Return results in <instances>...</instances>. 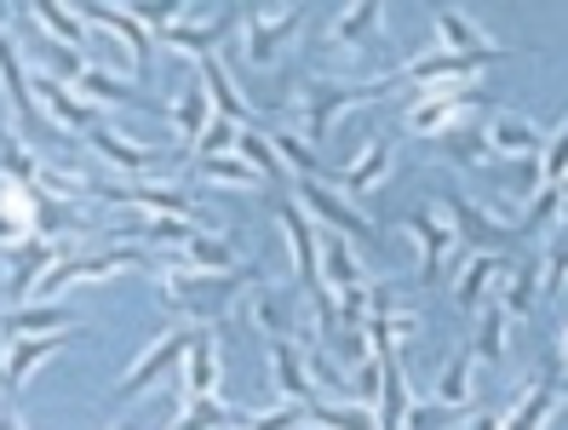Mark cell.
<instances>
[{
	"mask_svg": "<svg viewBox=\"0 0 568 430\" xmlns=\"http://www.w3.org/2000/svg\"><path fill=\"white\" fill-rule=\"evenodd\" d=\"M247 281H264L258 264H247V270H224V276H207V270H166L161 276V299L195 316V321H224L230 305H236V293Z\"/></svg>",
	"mask_w": 568,
	"mask_h": 430,
	"instance_id": "6da1fadb",
	"label": "cell"
},
{
	"mask_svg": "<svg viewBox=\"0 0 568 430\" xmlns=\"http://www.w3.org/2000/svg\"><path fill=\"white\" fill-rule=\"evenodd\" d=\"M396 86H403V81H396V70L379 75V81H362V86H351V81H311L305 98H298L305 144H322L327 132H333V121H339L351 104H374V98H385V92H396Z\"/></svg>",
	"mask_w": 568,
	"mask_h": 430,
	"instance_id": "7a4b0ae2",
	"label": "cell"
},
{
	"mask_svg": "<svg viewBox=\"0 0 568 430\" xmlns=\"http://www.w3.org/2000/svg\"><path fill=\"white\" fill-rule=\"evenodd\" d=\"M483 104V86L477 81H454V86H425L414 104H408V126L419 132V139L437 144L443 132H454L465 115H471Z\"/></svg>",
	"mask_w": 568,
	"mask_h": 430,
	"instance_id": "3957f363",
	"label": "cell"
},
{
	"mask_svg": "<svg viewBox=\"0 0 568 430\" xmlns=\"http://www.w3.org/2000/svg\"><path fill=\"white\" fill-rule=\"evenodd\" d=\"M293 195H298V207H305V213H316L327 229H333V236H374V224H367V213L351 202V195H339V190H333L327 178H293L287 184Z\"/></svg>",
	"mask_w": 568,
	"mask_h": 430,
	"instance_id": "277c9868",
	"label": "cell"
},
{
	"mask_svg": "<svg viewBox=\"0 0 568 430\" xmlns=\"http://www.w3.org/2000/svg\"><path fill=\"white\" fill-rule=\"evenodd\" d=\"M443 213H448V229H454V242L477 247V253H494V258H506V253L517 247V236H523V229L499 224L494 213L471 207V202H465V195H443Z\"/></svg>",
	"mask_w": 568,
	"mask_h": 430,
	"instance_id": "5b68a950",
	"label": "cell"
},
{
	"mask_svg": "<svg viewBox=\"0 0 568 430\" xmlns=\"http://www.w3.org/2000/svg\"><path fill=\"white\" fill-rule=\"evenodd\" d=\"M305 7H287V12H242V41H247V63H258V70H271L276 52L305 29Z\"/></svg>",
	"mask_w": 568,
	"mask_h": 430,
	"instance_id": "8992f818",
	"label": "cell"
},
{
	"mask_svg": "<svg viewBox=\"0 0 568 430\" xmlns=\"http://www.w3.org/2000/svg\"><path fill=\"white\" fill-rule=\"evenodd\" d=\"M488 63H499V52H488V58H454V52H419V58H408L403 70H396V81L403 86H454V81H477V70H488Z\"/></svg>",
	"mask_w": 568,
	"mask_h": 430,
	"instance_id": "52a82bcc",
	"label": "cell"
},
{
	"mask_svg": "<svg viewBox=\"0 0 568 430\" xmlns=\"http://www.w3.org/2000/svg\"><path fill=\"white\" fill-rule=\"evenodd\" d=\"M276 224H282L287 247H293V276L305 281V293H311V299H327V287H322V242H316V229H311L305 207H298V202H287V207L276 213Z\"/></svg>",
	"mask_w": 568,
	"mask_h": 430,
	"instance_id": "ba28073f",
	"label": "cell"
},
{
	"mask_svg": "<svg viewBox=\"0 0 568 430\" xmlns=\"http://www.w3.org/2000/svg\"><path fill=\"white\" fill-rule=\"evenodd\" d=\"M271 379L282 390V402H293V408H322L327 402L316 373H311V361H305V350H298L293 339H276L271 345Z\"/></svg>",
	"mask_w": 568,
	"mask_h": 430,
	"instance_id": "9c48e42d",
	"label": "cell"
},
{
	"mask_svg": "<svg viewBox=\"0 0 568 430\" xmlns=\"http://www.w3.org/2000/svg\"><path fill=\"white\" fill-rule=\"evenodd\" d=\"M58 264V242H47V236H29V242H18V247H7V287L12 293V310L18 305H29V293L41 287V276Z\"/></svg>",
	"mask_w": 568,
	"mask_h": 430,
	"instance_id": "30bf717a",
	"label": "cell"
},
{
	"mask_svg": "<svg viewBox=\"0 0 568 430\" xmlns=\"http://www.w3.org/2000/svg\"><path fill=\"white\" fill-rule=\"evenodd\" d=\"M190 345H195V327H173V334H161V345H150L139 361H132V373L115 385V396L126 402V396H139V390H150L166 368H179V361L190 356Z\"/></svg>",
	"mask_w": 568,
	"mask_h": 430,
	"instance_id": "8fae6325",
	"label": "cell"
},
{
	"mask_svg": "<svg viewBox=\"0 0 568 430\" xmlns=\"http://www.w3.org/2000/svg\"><path fill=\"white\" fill-rule=\"evenodd\" d=\"M98 202H115V207H139V213H155V218H195L202 207L190 202V195L166 190V184H92Z\"/></svg>",
	"mask_w": 568,
	"mask_h": 430,
	"instance_id": "7c38bea8",
	"label": "cell"
},
{
	"mask_svg": "<svg viewBox=\"0 0 568 430\" xmlns=\"http://www.w3.org/2000/svg\"><path fill=\"white\" fill-rule=\"evenodd\" d=\"M0 92H7L12 115L36 132L41 126V110H36V86H29V63H23V47L12 41V29L0 23Z\"/></svg>",
	"mask_w": 568,
	"mask_h": 430,
	"instance_id": "4fadbf2b",
	"label": "cell"
},
{
	"mask_svg": "<svg viewBox=\"0 0 568 430\" xmlns=\"http://www.w3.org/2000/svg\"><path fill=\"white\" fill-rule=\"evenodd\" d=\"M403 236H414V247H419V281L430 287V281H443V270H448V247H454V229L437 218V213H408L403 218Z\"/></svg>",
	"mask_w": 568,
	"mask_h": 430,
	"instance_id": "5bb4252c",
	"label": "cell"
},
{
	"mask_svg": "<svg viewBox=\"0 0 568 430\" xmlns=\"http://www.w3.org/2000/svg\"><path fill=\"white\" fill-rule=\"evenodd\" d=\"M75 18H81L87 29H110V35H121V41H126V52L139 58V75L150 70V58H155V35H150V29H144L139 18H132L126 7H75Z\"/></svg>",
	"mask_w": 568,
	"mask_h": 430,
	"instance_id": "9a60e30c",
	"label": "cell"
},
{
	"mask_svg": "<svg viewBox=\"0 0 568 430\" xmlns=\"http://www.w3.org/2000/svg\"><path fill=\"white\" fill-rule=\"evenodd\" d=\"M29 86H36V98H47V110H52L58 126H70V132H92V126H98V104H87V98L70 92L58 75L36 70V75H29Z\"/></svg>",
	"mask_w": 568,
	"mask_h": 430,
	"instance_id": "2e32d148",
	"label": "cell"
},
{
	"mask_svg": "<svg viewBox=\"0 0 568 430\" xmlns=\"http://www.w3.org/2000/svg\"><path fill=\"white\" fill-rule=\"evenodd\" d=\"M87 144L110 161V167H121V173H155V167H166V155L161 150H144V144H132V139H121V132L110 126V121H98L92 132H87Z\"/></svg>",
	"mask_w": 568,
	"mask_h": 430,
	"instance_id": "e0dca14e",
	"label": "cell"
},
{
	"mask_svg": "<svg viewBox=\"0 0 568 430\" xmlns=\"http://www.w3.org/2000/svg\"><path fill=\"white\" fill-rule=\"evenodd\" d=\"M322 287H327V299L367 293V276H362V264H356V253H351L345 236H322Z\"/></svg>",
	"mask_w": 568,
	"mask_h": 430,
	"instance_id": "ac0fdd59",
	"label": "cell"
},
{
	"mask_svg": "<svg viewBox=\"0 0 568 430\" xmlns=\"http://www.w3.org/2000/svg\"><path fill=\"white\" fill-rule=\"evenodd\" d=\"M551 413H557V379L551 373H534L528 390L511 402V413L499 419V430H546Z\"/></svg>",
	"mask_w": 568,
	"mask_h": 430,
	"instance_id": "d6986e66",
	"label": "cell"
},
{
	"mask_svg": "<svg viewBox=\"0 0 568 430\" xmlns=\"http://www.w3.org/2000/svg\"><path fill=\"white\" fill-rule=\"evenodd\" d=\"M483 139H488V150H494V155H511V161H540V150H546L540 126L523 121V115H494Z\"/></svg>",
	"mask_w": 568,
	"mask_h": 430,
	"instance_id": "ffe728a7",
	"label": "cell"
},
{
	"mask_svg": "<svg viewBox=\"0 0 568 430\" xmlns=\"http://www.w3.org/2000/svg\"><path fill=\"white\" fill-rule=\"evenodd\" d=\"M81 334H41V339H12L7 345V402H18V390L29 379V368H41V361L58 350V345H70Z\"/></svg>",
	"mask_w": 568,
	"mask_h": 430,
	"instance_id": "44dd1931",
	"label": "cell"
},
{
	"mask_svg": "<svg viewBox=\"0 0 568 430\" xmlns=\"http://www.w3.org/2000/svg\"><path fill=\"white\" fill-rule=\"evenodd\" d=\"M213 396H219V345L213 334H195L184 356V402H213Z\"/></svg>",
	"mask_w": 568,
	"mask_h": 430,
	"instance_id": "7402d4cb",
	"label": "cell"
},
{
	"mask_svg": "<svg viewBox=\"0 0 568 430\" xmlns=\"http://www.w3.org/2000/svg\"><path fill=\"white\" fill-rule=\"evenodd\" d=\"M390 161H396V150L385 139H367V150L351 161V167L333 173V184H339L345 195H367V190H379V178L390 173Z\"/></svg>",
	"mask_w": 568,
	"mask_h": 430,
	"instance_id": "603a6c76",
	"label": "cell"
},
{
	"mask_svg": "<svg viewBox=\"0 0 568 430\" xmlns=\"http://www.w3.org/2000/svg\"><path fill=\"white\" fill-rule=\"evenodd\" d=\"M385 35V12L374 7V0H362V7H351V12H339L327 23V41L333 47H351V52H362V47H374Z\"/></svg>",
	"mask_w": 568,
	"mask_h": 430,
	"instance_id": "cb8c5ba5",
	"label": "cell"
},
{
	"mask_svg": "<svg viewBox=\"0 0 568 430\" xmlns=\"http://www.w3.org/2000/svg\"><path fill=\"white\" fill-rule=\"evenodd\" d=\"M166 121L179 126V139H184V144H195V139H202V132L213 126V104H207L202 70H195V75H190V86L173 98V104H166Z\"/></svg>",
	"mask_w": 568,
	"mask_h": 430,
	"instance_id": "d4e9b609",
	"label": "cell"
},
{
	"mask_svg": "<svg viewBox=\"0 0 568 430\" xmlns=\"http://www.w3.org/2000/svg\"><path fill=\"white\" fill-rule=\"evenodd\" d=\"M430 23H437L443 52H454V58H488V52H494V41H488L483 29H477L471 18H465V12H454V7H443Z\"/></svg>",
	"mask_w": 568,
	"mask_h": 430,
	"instance_id": "484cf974",
	"label": "cell"
},
{
	"mask_svg": "<svg viewBox=\"0 0 568 430\" xmlns=\"http://www.w3.org/2000/svg\"><path fill=\"white\" fill-rule=\"evenodd\" d=\"M202 70V86H207V104L219 110V121H236V126H253V110L242 104V92H236V81L224 75V63L219 58H202L195 63Z\"/></svg>",
	"mask_w": 568,
	"mask_h": 430,
	"instance_id": "4316f807",
	"label": "cell"
},
{
	"mask_svg": "<svg viewBox=\"0 0 568 430\" xmlns=\"http://www.w3.org/2000/svg\"><path fill=\"white\" fill-rule=\"evenodd\" d=\"M47 327H70V310L63 305H18V310H7L0 316V339H41Z\"/></svg>",
	"mask_w": 568,
	"mask_h": 430,
	"instance_id": "83f0119b",
	"label": "cell"
},
{
	"mask_svg": "<svg viewBox=\"0 0 568 430\" xmlns=\"http://www.w3.org/2000/svg\"><path fill=\"white\" fill-rule=\"evenodd\" d=\"M236 155L247 161V167H253L264 184H287V167H282V155H276V144H271V132L236 126Z\"/></svg>",
	"mask_w": 568,
	"mask_h": 430,
	"instance_id": "f1b7e54d",
	"label": "cell"
},
{
	"mask_svg": "<svg viewBox=\"0 0 568 430\" xmlns=\"http://www.w3.org/2000/svg\"><path fill=\"white\" fill-rule=\"evenodd\" d=\"M230 29H236V18H219V23H173V29H161V47H179V52H190L195 63L202 58H213V47L230 35Z\"/></svg>",
	"mask_w": 568,
	"mask_h": 430,
	"instance_id": "f546056e",
	"label": "cell"
},
{
	"mask_svg": "<svg viewBox=\"0 0 568 430\" xmlns=\"http://www.w3.org/2000/svg\"><path fill=\"white\" fill-rule=\"evenodd\" d=\"M494 276H506V258H494V253H477L471 264H465V270H459V281H454V299H459V310H477V305L488 299Z\"/></svg>",
	"mask_w": 568,
	"mask_h": 430,
	"instance_id": "4dcf8cb0",
	"label": "cell"
},
{
	"mask_svg": "<svg viewBox=\"0 0 568 430\" xmlns=\"http://www.w3.org/2000/svg\"><path fill=\"white\" fill-rule=\"evenodd\" d=\"M47 173H52V167H41V161L29 155L18 139H12V132H0V178H7V184H23V190H41V195H47Z\"/></svg>",
	"mask_w": 568,
	"mask_h": 430,
	"instance_id": "1f68e13d",
	"label": "cell"
},
{
	"mask_svg": "<svg viewBox=\"0 0 568 430\" xmlns=\"http://www.w3.org/2000/svg\"><path fill=\"white\" fill-rule=\"evenodd\" d=\"M540 299V258H517L506 270V293H499V310L506 316H528Z\"/></svg>",
	"mask_w": 568,
	"mask_h": 430,
	"instance_id": "d6a6232c",
	"label": "cell"
},
{
	"mask_svg": "<svg viewBox=\"0 0 568 430\" xmlns=\"http://www.w3.org/2000/svg\"><path fill=\"white\" fill-rule=\"evenodd\" d=\"M184 270L224 276V270H236V253H230V242H224V236H207V229H195V236L184 242Z\"/></svg>",
	"mask_w": 568,
	"mask_h": 430,
	"instance_id": "836d02e7",
	"label": "cell"
},
{
	"mask_svg": "<svg viewBox=\"0 0 568 430\" xmlns=\"http://www.w3.org/2000/svg\"><path fill=\"white\" fill-rule=\"evenodd\" d=\"M75 92L87 98V104H144L139 81H121V75H104V70H81Z\"/></svg>",
	"mask_w": 568,
	"mask_h": 430,
	"instance_id": "e575fe53",
	"label": "cell"
},
{
	"mask_svg": "<svg viewBox=\"0 0 568 430\" xmlns=\"http://www.w3.org/2000/svg\"><path fill=\"white\" fill-rule=\"evenodd\" d=\"M247 419L253 413H236V408H224L219 396H213V402H184V413H179L173 430H247Z\"/></svg>",
	"mask_w": 568,
	"mask_h": 430,
	"instance_id": "d590c367",
	"label": "cell"
},
{
	"mask_svg": "<svg viewBox=\"0 0 568 430\" xmlns=\"http://www.w3.org/2000/svg\"><path fill=\"white\" fill-rule=\"evenodd\" d=\"M506 334H511V316L494 305V310L477 321V345H471V361H483V368H499V361H506Z\"/></svg>",
	"mask_w": 568,
	"mask_h": 430,
	"instance_id": "8d00e7d4",
	"label": "cell"
},
{
	"mask_svg": "<svg viewBox=\"0 0 568 430\" xmlns=\"http://www.w3.org/2000/svg\"><path fill=\"white\" fill-rule=\"evenodd\" d=\"M437 402L443 408H471V350H454L448 368L437 379Z\"/></svg>",
	"mask_w": 568,
	"mask_h": 430,
	"instance_id": "74e56055",
	"label": "cell"
},
{
	"mask_svg": "<svg viewBox=\"0 0 568 430\" xmlns=\"http://www.w3.org/2000/svg\"><path fill=\"white\" fill-rule=\"evenodd\" d=\"M29 12H36V23L47 29L52 41H63L70 52H87V23H81L70 7H29Z\"/></svg>",
	"mask_w": 568,
	"mask_h": 430,
	"instance_id": "f35d334b",
	"label": "cell"
},
{
	"mask_svg": "<svg viewBox=\"0 0 568 430\" xmlns=\"http://www.w3.org/2000/svg\"><path fill=\"white\" fill-rule=\"evenodd\" d=\"M253 327H258V334H271V345L287 339L293 316H287V299H282L276 287H258V293H253Z\"/></svg>",
	"mask_w": 568,
	"mask_h": 430,
	"instance_id": "ab89813d",
	"label": "cell"
},
{
	"mask_svg": "<svg viewBox=\"0 0 568 430\" xmlns=\"http://www.w3.org/2000/svg\"><path fill=\"white\" fill-rule=\"evenodd\" d=\"M195 173L213 178V184H242V190H258L264 184L242 155H195Z\"/></svg>",
	"mask_w": 568,
	"mask_h": 430,
	"instance_id": "60d3db41",
	"label": "cell"
},
{
	"mask_svg": "<svg viewBox=\"0 0 568 430\" xmlns=\"http://www.w3.org/2000/svg\"><path fill=\"white\" fill-rule=\"evenodd\" d=\"M311 419L322 430H379V419L367 413L362 402H322V408H311Z\"/></svg>",
	"mask_w": 568,
	"mask_h": 430,
	"instance_id": "b9f144b4",
	"label": "cell"
},
{
	"mask_svg": "<svg viewBox=\"0 0 568 430\" xmlns=\"http://www.w3.org/2000/svg\"><path fill=\"white\" fill-rule=\"evenodd\" d=\"M437 150H443L448 161H459V167H483V161L494 155V150H488V139H483V132H465V126L443 132V139H437Z\"/></svg>",
	"mask_w": 568,
	"mask_h": 430,
	"instance_id": "7bdbcfd3",
	"label": "cell"
},
{
	"mask_svg": "<svg viewBox=\"0 0 568 430\" xmlns=\"http://www.w3.org/2000/svg\"><path fill=\"white\" fill-rule=\"evenodd\" d=\"M276 155H282V167H293V178H322V155L305 144V139H293V132H276Z\"/></svg>",
	"mask_w": 568,
	"mask_h": 430,
	"instance_id": "ee69618b",
	"label": "cell"
},
{
	"mask_svg": "<svg viewBox=\"0 0 568 430\" xmlns=\"http://www.w3.org/2000/svg\"><path fill=\"white\" fill-rule=\"evenodd\" d=\"M568 287V229H557V242L540 258V293H562Z\"/></svg>",
	"mask_w": 568,
	"mask_h": 430,
	"instance_id": "f6af8a7d",
	"label": "cell"
},
{
	"mask_svg": "<svg viewBox=\"0 0 568 430\" xmlns=\"http://www.w3.org/2000/svg\"><path fill=\"white\" fill-rule=\"evenodd\" d=\"M562 173H568V121L557 126V139L540 150V184H551V190H557V184H562Z\"/></svg>",
	"mask_w": 568,
	"mask_h": 430,
	"instance_id": "bcb514c9",
	"label": "cell"
},
{
	"mask_svg": "<svg viewBox=\"0 0 568 430\" xmlns=\"http://www.w3.org/2000/svg\"><path fill=\"white\" fill-rule=\"evenodd\" d=\"M121 236H150V242H190L195 236V224L190 218H144V229H121Z\"/></svg>",
	"mask_w": 568,
	"mask_h": 430,
	"instance_id": "7dc6e473",
	"label": "cell"
},
{
	"mask_svg": "<svg viewBox=\"0 0 568 430\" xmlns=\"http://www.w3.org/2000/svg\"><path fill=\"white\" fill-rule=\"evenodd\" d=\"M230 150H236V121H219L213 115V126L195 139V155H230Z\"/></svg>",
	"mask_w": 568,
	"mask_h": 430,
	"instance_id": "c3c4849f",
	"label": "cell"
},
{
	"mask_svg": "<svg viewBox=\"0 0 568 430\" xmlns=\"http://www.w3.org/2000/svg\"><path fill=\"white\" fill-rule=\"evenodd\" d=\"M557 207H562V190H540V195H534V207H528V218H523V236H528V229H546L551 218H557Z\"/></svg>",
	"mask_w": 568,
	"mask_h": 430,
	"instance_id": "681fc988",
	"label": "cell"
},
{
	"mask_svg": "<svg viewBox=\"0 0 568 430\" xmlns=\"http://www.w3.org/2000/svg\"><path fill=\"white\" fill-rule=\"evenodd\" d=\"M499 419H506V413H477V419H471V430H499Z\"/></svg>",
	"mask_w": 568,
	"mask_h": 430,
	"instance_id": "f907efd6",
	"label": "cell"
},
{
	"mask_svg": "<svg viewBox=\"0 0 568 430\" xmlns=\"http://www.w3.org/2000/svg\"><path fill=\"white\" fill-rule=\"evenodd\" d=\"M0 396H7V339H0Z\"/></svg>",
	"mask_w": 568,
	"mask_h": 430,
	"instance_id": "816d5d0a",
	"label": "cell"
},
{
	"mask_svg": "<svg viewBox=\"0 0 568 430\" xmlns=\"http://www.w3.org/2000/svg\"><path fill=\"white\" fill-rule=\"evenodd\" d=\"M0 430H23V424H18V413H7V408H0Z\"/></svg>",
	"mask_w": 568,
	"mask_h": 430,
	"instance_id": "f5cc1de1",
	"label": "cell"
},
{
	"mask_svg": "<svg viewBox=\"0 0 568 430\" xmlns=\"http://www.w3.org/2000/svg\"><path fill=\"white\" fill-rule=\"evenodd\" d=\"M562 356H568V334H562Z\"/></svg>",
	"mask_w": 568,
	"mask_h": 430,
	"instance_id": "db71d44e",
	"label": "cell"
},
{
	"mask_svg": "<svg viewBox=\"0 0 568 430\" xmlns=\"http://www.w3.org/2000/svg\"><path fill=\"white\" fill-rule=\"evenodd\" d=\"M562 202H568V184H562Z\"/></svg>",
	"mask_w": 568,
	"mask_h": 430,
	"instance_id": "11a10c76",
	"label": "cell"
},
{
	"mask_svg": "<svg viewBox=\"0 0 568 430\" xmlns=\"http://www.w3.org/2000/svg\"><path fill=\"white\" fill-rule=\"evenodd\" d=\"M562 396H568V379H562Z\"/></svg>",
	"mask_w": 568,
	"mask_h": 430,
	"instance_id": "9f6ffc18",
	"label": "cell"
},
{
	"mask_svg": "<svg viewBox=\"0 0 568 430\" xmlns=\"http://www.w3.org/2000/svg\"><path fill=\"white\" fill-rule=\"evenodd\" d=\"M305 430H322V424H305Z\"/></svg>",
	"mask_w": 568,
	"mask_h": 430,
	"instance_id": "6f0895ef",
	"label": "cell"
},
{
	"mask_svg": "<svg viewBox=\"0 0 568 430\" xmlns=\"http://www.w3.org/2000/svg\"><path fill=\"white\" fill-rule=\"evenodd\" d=\"M115 430H132V424H115Z\"/></svg>",
	"mask_w": 568,
	"mask_h": 430,
	"instance_id": "680465c9",
	"label": "cell"
}]
</instances>
